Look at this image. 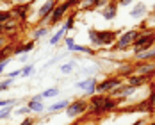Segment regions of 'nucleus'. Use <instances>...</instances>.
I'll use <instances>...</instances> for the list:
<instances>
[{
	"mask_svg": "<svg viewBox=\"0 0 155 125\" xmlns=\"http://www.w3.org/2000/svg\"><path fill=\"white\" fill-rule=\"evenodd\" d=\"M118 2L116 0H110V2H107L102 9H100V15H102V18L104 20H107V22H112L116 16H118Z\"/></svg>",
	"mask_w": 155,
	"mask_h": 125,
	"instance_id": "obj_10",
	"label": "nucleus"
},
{
	"mask_svg": "<svg viewBox=\"0 0 155 125\" xmlns=\"http://www.w3.org/2000/svg\"><path fill=\"white\" fill-rule=\"evenodd\" d=\"M66 29H64V27H61V29H59V31L55 32V34H52V36H50V41H48V43H50V45H52V47H55V45H59V43H61L62 39H64V36H66Z\"/></svg>",
	"mask_w": 155,
	"mask_h": 125,
	"instance_id": "obj_20",
	"label": "nucleus"
},
{
	"mask_svg": "<svg viewBox=\"0 0 155 125\" xmlns=\"http://www.w3.org/2000/svg\"><path fill=\"white\" fill-rule=\"evenodd\" d=\"M34 64H25L23 68H21V77H31L32 73H34Z\"/></svg>",
	"mask_w": 155,
	"mask_h": 125,
	"instance_id": "obj_29",
	"label": "nucleus"
},
{
	"mask_svg": "<svg viewBox=\"0 0 155 125\" xmlns=\"http://www.w3.org/2000/svg\"><path fill=\"white\" fill-rule=\"evenodd\" d=\"M57 2H61V0H57Z\"/></svg>",
	"mask_w": 155,
	"mask_h": 125,
	"instance_id": "obj_43",
	"label": "nucleus"
},
{
	"mask_svg": "<svg viewBox=\"0 0 155 125\" xmlns=\"http://www.w3.org/2000/svg\"><path fill=\"white\" fill-rule=\"evenodd\" d=\"M27 107L31 109V113H43V111L47 109V107H45V102H43V96H41V93H39V95H34L31 100L27 102Z\"/></svg>",
	"mask_w": 155,
	"mask_h": 125,
	"instance_id": "obj_11",
	"label": "nucleus"
},
{
	"mask_svg": "<svg viewBox=\"0 0 155 125\" xmlns=\"http://www.w3.org/2000/svg\"><path fill=\"white\" fill-rule=\"evenodd\" d=\"M9 62H11V57H9V59H4V61H0V75L5 72V68H7V64H9Z\"/></svg>",
	"mask_w": 155,
	"mask_h": 125,
	"instance_id": "obj_36",
	"label": "nucleus"
},
{
	"mask_svg": "<svg viewBox=\"0 0 155 125\" xmlns=\"http://www.w3.org/2000/svg\"><path fill=\"white\" fill-rule=\"evenodd\" d=\"M96 84H98V80L94 77H89V79H84V80H78L77 84H75V88L82 90L84 95H86V98H89L91 95L96 93Z\"/></svg>",
	"mask_w": 155,
	"mask_h": 125,
	"instance_id": "obj_9",
	"label": "nucleus"
},
{
	"mask_svg": "<svg viewBox=\"0 0 155 125\" xmlns=\"http://www.w3.org/2000/svg\"><path fill=\"white\" fill-rule=\"evenodd\" d=\"M11 84H13V79H7V77H5L2 82H0V91H7Z\"/></svg>",
	"mask_w": 155,
	"mask_h": 125,
	"instance_id": "obj_32",
	"label": "nucleus"
},
{
	"mask_svg": "<svg viewBox=\"0 0 155 125\" xmlns=\"http://www.w3.org/2000/svg\"><path fill=\"white\" fill-rule=\"evenodd\" d=\"M70 102L71 100H68V98H64V100H59V102H55V104H52L50 107H48V111L50 113H59V111H64L68 106H70Z\"/></svg>",
	"mask_w": 155,
	"mask_h": 125,
	"instance_id": "obj_21",
	"label": "nucleus"
},
{
	"mask_svg": "<svg viewBox=\"0 0 155 125\" xmlns=\"http://www.w3.org/2000/svg\"><path fill=\"white\" fill-rule=\"evenodd\" d=\"M70 4H71V9H77L78 5L82 4V0H70Z\"/></svg>",
	"mask_w": 155,
	"mask_h": 125,
	"instance_id": "obj_39",
	"label": "nucleus"
},
{
	"mask_svg": "<svg viewBox=\"0 0 155 125\" xmlns=\"http://www.w3.org/2000/svg\"><path fill=\"white\" fill-rule=\"evenodd\" d=\"M57 95H59V88H57V86H54V88L45 90V91L41 93V96H43V100H45V98H54V96H57Z\"/></svg>",
	"mask_w": 155,
	"mask_h": 125,
	"instance_id": "obj_26",
	"label": "nucleus"
},
{
	"mask_svg": "<svg viewBox=\"0 0 155 125\" xmlns=\"http://www.w3.org/2000/svg\"><path fill=\"white\" fill-rule=\"evenodd\" d=\"M15 107H18V106H7V107H2V109H0V120H5V118H9V116L13 114Z\"/></svg>",
	"mask_w": 155,
	"mask_h": 125,
	"instance_id": "obj_27",
	"label": "nucleus"
},
{
	"mask_svg": "<svg viewBox=\"0 0 155 125\" xmlns=\"http://www.w3.org/2000/svg\"><path fill=\"white\" fill-rule=\"evenodd\" d=\"M50 36V27L48 25H38L34 31H32V39H41V38H47Z\"/></svg>",
	"mask_w": 155,
	"mask_h": 125,
	"instance_id": "obj_18",
	"label": "nucleus"
},
{
	"mask_svg": "<svg viewBox=\"0 0 155 125\" xmlns=\"http://www.w3.org/2000/svg\"><path fill=\"white\" fill-rule=\"evenodd\" d=\"M18 125H36V118L34 116H25Z\"/></svg>",
	"mask_w": 155,
	"mask_h": 125,
	"instance_id": "obj_33",
	"label": "nucleus"
},
{
	"mask_svg": "<svg viewBox=\"0 0 155 125\" xmlns=\"http://www.w3.org/2000/svg\"><path fill=\"white\" fill-rule=\"evenodd\" d=\"M139 29H130V31H125L120 34V38H118V41L110 47L112 52H125V50H128V48H132L134 45V41L137 39V36H139Z\"/></svg>",
	"mask_w": 155,
	"mask_h": 125,
	"instance_id": "obj_2",
	"label": "nucleus"
},
{
	"mask_svg": "<svg viewBox=\"0 0 155 125\" xmlns=\"http://www.w3.org/2000/svg\"><path fill=\"white\" fill-rule=\"evenodd\" d=\"M87 109H89V102H87L86 96H82V98H77V100L70 102V106L64 111H66V116H68V118H77L80 114L87 113Z\"/></svg>",
	"mask_w": 155,
	"mask_h": 125,
	"instance_id": "obj_4",
	"label": "nucleus"
},
{
	"mask_svg": "<svg viewBox=\"0 0 155 125\" xmlns=\"http://www.w3.org/2000/svg\"><path fill=\"white\" fill-rule=\"evenodd\" d=\"M123 29H120V31H116V29H105V31H100V41H102V47H112L116 41H118V38H120V34H121Z\"/></svg>",
	"mask_w": 155,
	"mask_h": 125,
	"instance_id": "obj_8",
	"label": "nucleus"
},
{
	"mask_svg": "<svg viewBox=\"0 0 155 125\" xmlns=\"http://www.w3.org/2000/svg\"><path fill=\"white\" fill-rule=\"evenodd\" d=\"M0 36H5V29H4V25L0 23Z\"/></svg>",
	"mask_w": 155,
	"mask_h": 125,
	"instance_id": "obj_40",
	"label": "nucleus"
},
{
	"mask_svg": "<svg viewBox=\"0 0 155 125\" xmlns=\"http://www.w3.org/2000/svg\"><path fill=\"white\" fill-rule=\"evenodd\" d=\"M146 82H150V79L143 77V75H130L128 79H125V84L134 86V88H141V86L146 84Z\"/></svg>",
	"mask_w": 155,
	"mask_h": 125,
	"instance_id": "obj_17",
	"label": "nucleus"
},
{
	"mask_svg": "<svg viewBox=\"0 0 155 125\" xmlns=\"http://www.w3.org/2000/svg\"><path fill=\"white\" fill-rule=\"evenodd\" d=\"M57 4H59L57 0H47V2H43V5L38 11V23L39 25H47V22L50 20V16H52V13H54V9H55Z\"/></svg>",
	"mask_w": 155,
	"mask_h": 125,
	"instance_id": "obj_6",
	"label": "nucleus"
},
{
	"mask_svg": "<svg viewBox=\"0 0 155 125\" xmlns=\"http://www.w3.org/2000/svg\"><path fill=\"white\" fill-rule=\"evenodd\" d=\"M73 68H75V62H73V61L66 62V64H62V66H61V73L68 75V73H71V72H73Z\"/></svg>",
	"mask_w": 155,
	"mask_h": 125,
	"instance_id": "obj_28",
	"label": "nucleus"
},
{
	"mask_svg": "<svg viewBox=\"0 0 155 125\" xmlns=\"http://www.w3.org/2000/svg\"><path fill=\"white\" fill-rule=\"evenodd\" d=\"M123 82H125V80L121 77H118V75H109V77H105L104 80H100V82L96 84V93L110 95L116 88H120Z\"/></svg>",
	"mask_w": 155,
	"mask_h": 125,
	"instance_id": "obj_3",
	"label": "nucleus"
},
{
	"mask_svg": "<svg viewBox=\"0 0 155 125\" xmlns=\"http://www.w3.org/2000/svg\"><path fill=\"white\" fill-rule=\"evenodd\" d=\"M13 48H15V43H13V41H9L5 47L0 48V61H4V59H9V57L13 56Z\"/></svg>",
	"mask_w": 155,
	"mask_h": 125,
	"instance_id": "obj_22",
	"label": "nucleus"
},
{
	"mask_svg": "<svg viewBox=\"0 0 155 125\" xmlns=\"http://www.w3.org/2000/svg\"><path fill=\"white\" fill-rule=\"evenodd\" d=\"M134 75H143V77L152 80L155 77V61L134 62Z\"/></svg>",
	"mask_w": 155,
	"mask_h": 125,
	"instance_id": "obj_7",
	"label": "nucleus"
},
{
	"mask_svg": "<svg viewBox=\"0 0 155 125\" xmlns=\"http://www.w3.org/2000/svg\"><path fill=\"white\" fill-rule=\"evenodd\" d=\"M20 75H21V68H16V70L7 73V79H16V77H20Z\"/></svg>",
	"mask_w": 155,
	"mask_h": 125,
	"instance_id": "obj_35",
	"label": "nucleus"
},
{
	"mask_svg": "<svg viewBox=\"0 0 155 125\" xmlns=\"http://www.w3.org/2000/svg\"><path fill=\"white\" fill-rule=\"evenodd\" d=\"M153 13H155V4H153Z\"/></svg>",
	"mask_w": 155,
	"mask_h": 125,
	"instance_id": "obj_42",
	"label": "nucleus"
},
{
	"mask_svg": "<svg viewBox=\"0 0 155 125\" xmlns=\"http://www.w3.org/2000/svg\"><path fill=\"white\" fill-rule=\"evenodd\" d=\"M15 16H13V11L11 9H2L0 11V23L4 25V23H7L9 20H13Z\"/></svg>",
	"mask_w": 155,
	"mask_h": 125,
	"instance_id": "obj_25",
	"label": "nucleus"
},
{
	"mask_svg": "<svg viewBox=\"0 0 155 125\" xmlns=\"http://www.w3.org/2000/svg\"><path fill=\"white\" fill-rule=\"evenodd\" d=\"M134 61L136 62H148V61H155V47L148 48V50H143L139 54L134 56Z\"/></svg>",
	"mask_w": 155,
	"mask_h": 125,
	"instance_id": "obj_13",
	"label": "nucleus"
},
{
	"mask_svg": "<svg viewBox=\"0 0 155 125\" xmlns=\"http://www.w3.org/2000/svg\"><path fill=\"white\" fill-rule=\"evenodd\" d=\"M31 113V109L27 107V106H21V107H18V109L15 111V116H21V114H29Z\"/></svg>",
	"mask_w": 155,
	"mask_h": 125,
	"instance_id": "obj_34",
	"label": "nucleus"
},
{
	"mask_svg": "<svg viewBox=\"0 0 155 125\" xmlns=\"http://www.w3.org/2000/svg\"><path fill=\"white\" fill-rule=\"evenodd\" d=\"M11 11H13V16H15L16 20L23 22L25 16H27V11H29V5H27V4H15V7H13Z\"/></svg>",
	"mask_w": 155,
	"mask_h": 125,
	"instance_id": "obj_15",
	"label": "nucleus"
},
{
	"mask_svg": "<svg viewBox=\"0 0 155 125\" xmlns=\"http://www.w3.org/2000/svg\"><path fill=\"white\" fill-rule=\"evenodd\" d=\"M87 39H89V45H91V48H102V41H100V31L98 29H94V27H91V29H87Z\"/></svg>",
	"mask_w": 155,
	"mask_h": 125,
	"instance_id": "obj_14",
	"label": "nucleus"
},
{
	"mask_svg": "<svg viewBox=\"0 0 155 125\" xmlns=\"http://www.w3.org/2000/svg\"><path fill=\"white\" fill-rule=\"evenodd\" d=\"M75 18H77V11H73L71 15H68V18H66V22L62 23V27H64L66 31H71V29L75 27Z\"/></svg>",
	"mask_w": 155,
	"mask_h": 125,
	"instance_id": "obj_24",
	"label": "nucleus"
},
{
	"mask_svg": "<svg viewBox=\"0 0 155 125\" xmlns=\"http://www.w3.org/2000/svg\"><path fill=\"white\" fill-rule=\"evenodd\" d=\"M70 9H71L70 0H62V2H59V4L55 5V9H54L52 16H50V20L47 22V25L48 27H54V25L61 23L62 20H64V16H66V13H68Z\"/></svg>",
	"mask_w": 155,
	"mask_h": 125,
	"instance_id": "obj_5",
	"label": "nucleus"
},
{
	"mask_svg": "<svg viewBox=\"0 0 155 125\" xmlns=\"http://www.w3.org/2000/svg\"><path fill=\"white\" fill-rule=\"evenodd\" d=\"M146 100H148V104L152 106V109H153V113H155V84H152V90H150V96H148Z\"/></svg>",
	"mask_w": 155,
	"mask_h": 125,
	"instance_id": "obj_31",
	"label": "nucleus"
},
{
	"mask_svg": "<svg viewBox=\"0 0 155 125\" xmlns=\"http://www.w3.org/2000/svg\"><path fill=\"white\" fill-rule=\"evenodd\" d=\"M36 48V41L34 39H29L25 43H16L15 48H13V56H23V54H29Z\"/></svg>",
	"mask_w": 155,
	"mask_h": 125,
	"instance_id": "obj_12",
	"label": "nucleus"
},
{
	"mask_svg": "<svg viewBox=\"0 0 155 125\" xmlns=\"http://www.w3.org/2000/svg\"><path fill=\"white\" fill-rule=\"evenodd\" d=\"M20 27H21L20 20H16V18H13V20H9L7 23H4V29H5V36H7L9 32H13V31H18Z\"/></svg>",
	"mask_w": 155,
	"mask_h": 125,
	"instance_id": "obj_23",
	"label": "nucleus"
},
{
	"mask_svg": "<svg viewBox=\"0 0 155 125\" xmlns=\"http://www.w3.org/2000/svg\"><path fill=\"white\" fill-rule=\"evenodd\" d=\"M118 2V5H123V7H127V5H130L134 0H116Z\"/></svg>",
	"mask_w": 155,
	"mask_h": 125,
	"instance_id": "obj_37",
	"label": "nucleus"
},
{
	"mask_svg": "<svg viewBox=\"0 0 155 125\" xmlns=\"http://www.w3.org/2000/svg\"><path fill=\"white\" fill-rule=\"evenodd\" d=\"M9 43V39H7V36H0V48L2 47H5Z\"/></svg>",
	"mask_w": 155,
	"mask_h": 125,
	"instance_id": "obj_38",
	"label": "nucleus"
},
{
	"mask_svg": "<svg viewBox=\"0 0 155 125\" xmlns=\"http://www.w3.org/2000/svg\"><path fill=\"white\" fill-rule=\"evenodd\" d=\"M146 125H155V122H150V123H146Z\"/></svg>",
	"mask_w": 155,
	"mask_h": 125,
	"instance_id": "obj_41",
	"label": "nucleus"
},
{
	"mask_svg": "<svg viewBox=\"0 0 155 125\" xmlns=\"http://www.w3.org/2000/svg\"><path fill=\"white\" fill-rule=\"evenodd\" d=\"M155 47V29H144L139 32L137 39L134 41L132 50H134V56L139 54L143 50H148V48Z\"/></svg>",
	"mask_w": 155,
	"mask_h": 125,
	"instance_id": "obj_1",
	"label": "nucleus"
},
{
	"mask_svg": "<svg viewBox=\"0 0 155 125\" xmlns=\"http://www.w3.org/2000/svg\"><path fill=\"white\" fill-rule=\"evenodd\" d=\"M18 102H20L18 98H7V100H2L0 98V109L2 107H7V106H18Z\"/></svg>",
	"mask_w": 155,
	"mask_h": 125,
	"instance_id": "obj_30",
	"label": "nucleus"
},
{
	"mask_svg": "<svg viewBox=\"0 0 155 125\" xmlns=\"http://www.w3.org/2000/svg\"><path fill=\"white\" fill-rule=\"evenodd\" d=\"M120 104H121V100H120V98H114V96L107 95V98H105V102H104V113L116 111L118 107H120Z\"/></svg>",
	"mask_w": 155,
	"mask_h": 125,
	"instance_id": "obj_16",
	"label": "nucleus"
},
{
	"mask_svg": "<svg viewBox=\"0 0 155 125\" xmlns=\"http://www.w3.org/2000/svg\"><path fill=\"white\" fill-rule=\"evenodd\" d=\"M143 15H146V5H144V2H137V4L130 9V16H132L134 20H137V18H143Z\"/></svg>",
	"mask_w": 155,
	"mask_h": 125,
	"instance_id": "obj_19",
	"label": "nucleus"
}]
</instances>
